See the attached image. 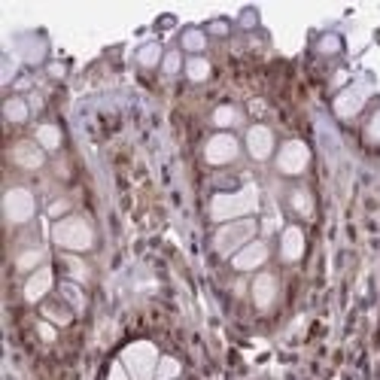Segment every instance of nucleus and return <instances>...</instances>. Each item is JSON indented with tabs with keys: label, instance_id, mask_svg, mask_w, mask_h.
I'll return each instance as SVG.
<instances>
[{
	"label": "nucleus",
	"instance_id": "f257e3e1",
	"mask_svg": "<svg viewBox=\"0 0 380 380\" xmlns=\"http://www.w3.org/2000/svg\"><path fill=\"white\" fill-rule=\"evenodd\" d=\"M259 210V189L256 186H244L237 192H219L210 204V216L216 222H235L244 216L256 213Z\"/></svg>",
	"mask_w": 380,
	"mask_h": 380
},
{
	"label": "nucleus",
	"instance_id": "f03ea898",
	"mask_svg": "<svg viewBox=\"0 0 380 380\" xmlns=\"http://www.w3.org/2000/svg\"><path fill=\"white\" fill-rule=\"evenodd\" d=\"M122 365L131 380H156L158 368V350L150 341H134L122 350Z\"/></svg>",
	"mask_w": 380,
	"mask_h": 380
},
{
	"label": "nucleus",
	"instance_id": "7ed1b4c3",
	"mask_svg": "<svg viewBox=\"0 0 380 380\" xmlns=\"http://www.w3.org/2000/svg\"><path fill=\"white\" fill-rule=\"evenodd\" d=\"M52 241L61 246V250H73V252H86L95 244V235H91V225L80 216H64L52 225Z\"/></svg>",
	"mask_w": 380,
	"mask_h": 380
},
{
	"label": "nucleus",
	"instance_id": "20e7f679",
	"mask_svg": "<svg viewBox=\"0 0 380 380\" xmlns=\"http://www.w3.org/2000/svg\"><path fill=\"white\" fill-rule=\"evenodd\" d=\"M252 235H256V222L252 219H235V222H225L219 231H216L213 237V246L219 256H235V252H241L246 244L252 241Z\"/></svg>",
	"mask_w": 380,
	"mask_h": 380
},
{
	"label": "nucleus",
	"instance_id": "39448f33",
	"mask_svg": "<svg viewBox=\"0 0 380 380\" xmlns=\"http://www.w3.org/2000/svg\"><path fill=\"white\" fill-rule=\"evenodd\" d=\"M34 210H37V204H34V195L27 192V189H10L3 198V213L10 222L22 225L34 216Z\"/></svg>",
	"mask_w": 380,
	"mask_h": 380
},
{
	"label": "nucleus",
	"instance_id": "423d86ee",
	"mask_svg": "<svg viewBox=\"0 0 380 380\" xmlns=\"http://www.w3.org/2000/svg\"><path fill=\"white\" fill-rule=\"evenodd\" d=\"M307 161H311V150H307L301 140H289V143H283V150H280L277 167L283 174H289V177H295V174H301L307 167Z\"/></svg>",
	"mask_w": 380,
	"mask_h": 380
},
{
	"label": "nucleus",
	"instance_id": "0eeeda50",
	"mask_svg": "<svg viewBox=\"0 0 380 380\" xmlns=\"http://www.w3.org/2000/svg\"><path fill=\"white\" fill-rule=\"evenodd\" d=\"M237 152H241V143L231 134H216L204 146V158H207L210 165H228V161L237 158Z\"/></svg>",
	"mask_w": 380,
	"mask_h": 380
},
{
	"label": "nucleus",
	"instance_id": "6e6552de",
	"mask_svg": "<svg viewBox=\"0 0 380 380\" xmlns=\"http://www.w3.org/2000/svg\"><path fill=\"white\" fill-rule=\"evenodd\" d=\"M246 150H250V156L256 161H265L274 152V134L271 128H265V125H252L250 131H246Z\"/></svg>",
	"mask_w": 380,
	"mask_h": 380
},
{
	"label": "nucleus",
	"instance_id": "1a4fd4ad",
	"mask_svg": "<svg viewBox=\"0 0 380 380\" xmlns=\"http://www.w3.org/2000/svg\"><path fill=\"white\" fill-rule=\"evenodd\" d=\"M265 259H268V246H265L262 241H250L241 252L231 256V262H235L237 271H252V268H262Z\"/></svg>",
	"mask_w": 380,
	"mask_h": 380
},
{
	"label": "nucleus",
	"instance_id": "9d476101",
	"mask_svg": "<svg viewBox=\"0 0 380 380\" xmlns=\"http://www.w3.org/2000/svg\"><path fill=\"white\" fill-rule=\"evenodd\" d=\"M365 95H368V88H365V86H353V88L341 91V95H337V101H335V112L341 119L356 116V112L362 110V104H365Z\"/></svg>",
	"mask_w": 380,
	"mask_h": 380
},
{
	"label": "nucleus",
	"instance_id": "9b49d317",
	"mask_svg": "<svg viewBox=\"0 0 380 380\" xmlns=\"http://www.w3.org/2000/svg\"><path fill=\"white\" fill-rule=\"evenodd\" d=\"M12 161H16L19 167H25V171H37L40 165H43V146L40 143H16L12 146Z\"/></svg>",
	"mask_w": 380,
	"mask_h": 380
},
{
	"label": "nucleus",
	"instance_id": "f8f14e48",
	"mask_svg": "<svg viewBox=\"0 0 380 380\" xmlns=\"http://www.w3.org/2000/svg\"><path fill=\"white\" fill-rule=\"evenodd\" d=\"M252 298H256V305L262 307V311H268L274 305V298H277V280H274L271 274H259L256 283H252Z\"/></svg>",
	"mask_w": 380,
	"mask_h": 380
},
{
	"label": "nucleus",
	"instance_id": "ddd939ff",
	"mask_svg": "<svg viewBox=\"0 0 380 380\" xmlns=\"http://www.w3.org/2000/svg\"><path fill=\"white\" fill-rule=\"evenodd\" d=\"M49 289H52V271H49V268L34 271L31 277H27V283H25V301H40Z\"/></svg>",
	"mask_w": 380,
	"mask_h": 380
},
{
	"label": "nucleus",
	"instance_id": "4468645a",
	"mask_svg": "<svg viewBox=\"0 0 380 380\" xmlns=\"http://www.w3.org/2000/svg\"><path fill=\"white\" fill-rule=\"evenodd\" d=\"M280 250H283L286 262H298V259L305 256V235H301L298 225H289V228L283 231V244H280Z\"/></svg>",
	"mask_w": 380,
	"mask_h": 380
},
{
	"label": "nucleus",
	"instance_id": "2eb2a0df",
	"mask_svg": "<svg viewBox=\"0 0 380 380\" xmlns=\"http://www.w3.org/2000/svg\"><path fill=\"white\" fill-rule=\"evenodd\" d=\"M289 201H292V210L298 216H313V201H311V192H307V189H295V192L289 195Z\"/></svg>",
	"mask_w": 380,
	"mask_h": 380
},
{
	"label": "nucleus",
	"instance_id": "dca6fc26",
	"mask_svg": "<svg viewBox=\"0 0 380 380\" xmlns=\"http://www.w3.org/2000/svg\"><path fill=\"white\" fill-rule=\"evenodd\" d=\"M37 143L43 146V150H58V146H61V131L55 128V125H40V128H37Z\"/></svg>",
	"mask_w": 380,
	"mask_h": 380
},
{
	"label": "nucleus",
	"instance_id": "f3484780",
	"mask_svg": "<svg viewBox=\"0 0 380 380\" xmlns=\"http://www.w3.org/2000/svg\"><path fill=\"white\" fill-rule=\"evenodd\" d=\"M186 73H189V80H192V82H204L210 76V61L201 58V55H195V58H189Z\"/></svg>",
	"mask_w": 380,
	"mask_h": 380
},
{
	"label": "nucleus",
	"instance_id": "a211bd4d",
	"mask_svg": "<svg viewBox=\"0 0 380 380\" xmlns=\"http://www.w3.org/2000/svg\"><path fill=\"white\" fill-rule=\"evenodd\" d=\"M3 116L10 119V122H25L27 119V104L22 97H10V101L3 104Z\"/></svg>",
	"mask_w": 380,
	"mask_h": 380
},
{
	"label": "nucleus",
	"instance_id": "6ab92c4d",
	"mask_svg": "<svg viewBox=\"0 0 380 380\" xmlns=\"http://www.w3.org/2000/svg\"><path fill=\"white\" fill-rule=\"evenodd\" d=\"M180 362L177 359H171V356H165V359H158V368H156V380H177L180 377Z\"/></svg>",
	"mask_w": 380,
	"mask_h": 380
},
{
	"label": "nucleus",
	"instance_id": "aec40b11",
	"mask_svg": "<svg viewBox=\"0 0 380 380\" xmlns=\"http://www.w3.org/2000/svg\"><path fill=\"white\" fill-rule=\"evenodd\" d=\"M137 61H140L143 67H156L158 61H161V46H158V43H146V46L137 52Z\"/></svg>",
	"mask_w": 380,
	"mask_h": 380
},
{
	"label": "nucleus",
	"instance_id": "412c9836",
	"mask_svg": "<svg viewBox=\"0 0 380 380\" xmlns=\"http://www.w3.org/2000/svg\"><path fill=\"white\" fill-rule=\"evenodd\" d=\"M213 122L219 125V128H228V125L237 122V110L235 107H219V110L213 112Z\"/></svg>",
	"mask_w": 380,
	"mask_h": 380
},
{
	"label": "nucleus",
	"instance_id": "4be33fe9",
	"mask_svg": "<svg viewBox=\"0 0 380 380\" xmlns=\"http://www.w3.org/2000/svg\"><path fill=\"white\" fill-rule=\"evenodd\" d=\"M61 292H64V298H67L70 305L76 307V311H82V307H86V298H82L80 286H73V283H64V286H61Z\"/></svg>",
	"mask_w": 380,
	"mask_h": 380
},
{
	"label": "nucleus",
	"instance_id": "5701e85b",
	"mask_svg": "<svg viewBox=\"0 0 380 380\" xmlns=\"http://www.w3.org/2000/svg\"><path fill=\"white\" fill-rule=\"evenodd\" d=\"M40 262H43V250H27L19 256V268L22 271H31L34 265H40Z\"/></svg>",
	"mask_w": 380,
	"mask_h": 380
},
{
	"label": "nucleus",
	"instance_id": "b1692460",
	"mask_svg": "<svg viewBox=\"0 0 380 380\" xmlns=\"http://www.w3.org/2000/svg\"><path fill=\"white\" fill-rule=\"evenodd\" d=\"M182 46H186L189 52H201V49H204V34L201 31H186V34H182Z\"/></svg>",
	"mask_w": 380,
	"mask_h": 380
},
{
	"label": "nucleus",
	"instance_id": "393cba45",
	"mask_svg": "<svg viewBox=\"0 0 380 380\" xmlns=\"http://www.w3.org/2000/svg\"><path fill=\"white\" fill-rule=\"evenodd\" d=\"M64 262H67V268H70V277H76V280H86V277H88L86 265H82V262H80V259L67 256V259H64Z\"/></svg>",
	"mask_w": 380,
	"mask_h": 380
},
{
	"label": "nucleus",
	"instance_id": "a878e982",
	"mask_svg": "<svg viewBox=\"0 0 380 380\" xmlns=\"http://www.w3.org/2000/svg\"><path fill=\"white\" fill-rule=\"evenodd\" d=\"M46 316H49V320H55L58 326H67V322H70V313L61 311V307H52V305L46 307Z\"/></svg>",
	"mask_w": 380,
	"mask_h": 380
},
{
	"label": "nucleus",
	"instance_id": "bb28decb",
	"mask_svg": "<svg viewBox=\"0 0 380 380\" xmlns=\"http://www.w3.org/2000/svg\"><path fill=\"white\" fill-rule=\"evenodd\" d=\"M177 70H180V55H177V52L165 55V73H167V76H174Z\"/></svg>",
	"mask_w": 380,
	"mask_h": 380
},
{
	"label": "nucleus",
	"instance_id": "cd10ccee",
	"mask_svg": "<svg viewBox=\"0 0 380 380\" xmlns=\"http://www.w3.org/2000/svg\"><path fill=\"white\" fill-rule=\"evenodd\" d=\"M368 137L375 140V143H380V110L371 116V122H368Z\"/></svg>",
	"mask_w": 380,
	"mask_h": 380
},
{
	"label": "nucleus",
	"instance_id": "c85d7f7f",
	"mask_svg": "<svg viewBox=\"0 0 380 380\" xmlns=\"http://www.w3.org/2000/svg\"><path fill=\"white\" fill-rule=\"evenodd\" d=\"M337 46H341L337 37H322L320 40V52H337Z\"/></svg>",
	"mask_w": 380,
	"mask_h": 380
},
{
	"label": "nucleus",
	"instance_id": "c756f323",
	"mask_svg": "<svg viewBox=\"0 0 380 380\" xmlns=\"http://www.w3.org/2000/svg\"><path fill=\"white\" fill-rule=\"evenodd\" d=\"M107 380H131V375L125 371V365L119 362V365H112V368H110V377Z\"/></svg>",
	"mask_w": 380,
	"mask_h": 380
},
{
	"label": "nucleus",
	"instance_id": "7c9ffc66",
	"mask_svg": "<svg viewBox=\"0 0 380 380\" xmlns=\"http://www.w3.org/2000/svg\"><path fill=\"white\" fill-rule=\"evenodd\" d=\"M40 335H43V341H55V329L46 322H40Z\"/></svg>",
	"mask_w": 380,
	"mask_h": 380
},
{
	"label": "nucleus",
	"instance_id": "2f4dec72",
	"mask_svg": "<svg viewBox=\"0 0 380 380\" xmlns=\"http://www.w3.org/2000/svg\"><path fill=\"white\" fill-rule=\"evenodd\" d=\"M210 31H213V34H225V31H228V25H225V22H213V25H210Z\"/></svg>",
	"mask_w": 380,
	"mask_h": 380
}]
</instances>
